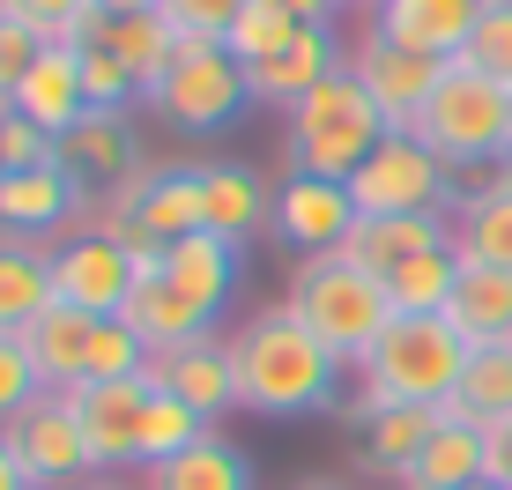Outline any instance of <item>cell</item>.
I'll return each instance as SVG.
<instances>
[{
  "label": "cell",
  "mask_w": 512,
  "mask_h": 490,
  "mask_svg": "<svg viewBox=\"0 0 512 490\" xmlns=\"http://www.w3.org/2000/svg\"><path fill=\"white\" fill-rule=\"evenodd\" d=\"M505 490H512V476H505Z\"/></svg>",
  "instance_id": "cell-52"
},
{
  "label": "cell",
  "mask_w": 512,
  "mask_h": 490,
  "mask_svg": "<svg viewBox=\"0 0 512 490\" xmlns=\"http://www.w3.org/2000/svg\"><path fill=\"white\" fill-rule=\"evenodd\" d=\"M149 372L141 379H97V387H67L82 416V439H90V468L112 476V468H141V416H149Z\"/></svg>",
  "instance_id": "cell-13"
},
{
  "label": "cell",
  "mask_w": 512,
  "mask_h": 490,
  "mask_svg": "<svg viewBox=\"0 0 512 490\" xmlns=\"http://www.w3.org/2000/svg\"><path fill=\"white\" fill-rule=\"evenodd\" d=\"M290 490H349V483H334V476H305V483H290Z\"/></svg>",
  "instance_id": "cell-48"
},
{
  "label": "cell",
  "mask_w": 512,
  "mask_h": 490,
  "mask_svg": "<svg viewBox=\"0 0 512 490\" xmlns=\"http://www.w3.org/2000/svg\"><path fill=\"white\" fill-rule=\"evenodd\" d=\"M0 439H8V453L30 468V483H38V490H75V483H90V476H97L75 401L52 394V387L30 401V409H15L8 424H0Z\"/></svg>",
  "instance_id": "cell-9"
},
{
  "label": "cell",
  "mask_w": 512,
  "mask_h": 490,
  "mask_svg": "<svg viewBox=\"0 0 512 490\" xmlns=\"http://www.w3.org/2000/svg\"><path fill=\"white\" fill-rule=\"evenodd\" d=\"M38 52H45L38 30L15 23V15H0V119L15 112V90H23V75L38 67Z\"/></svg>",
  "instance_id": "cell-39"
},
{
  "label": "cell",
  "mask_w": 512,
  "mask_h": 490,
  "mask_svg": "<svg viewBox=\"0 0 512 490\" xmlns=\"http://www.w3.org/2000/svg\"><path fill=\"white\" fill-rule=\"evenodd\" d=\"M149 387L179 394L186 409H201L208 424L238 409V364H231V335H201V342H179L164 357H149Z\"/></svg>",
  "instance_id": "cell-16"
},
{
  "label": "cell",
  "mask_w": 512,
  "mask_h": 490,
  "mask_svg": "<svg viewBox=\"0 0 512 490\" xmlns=\"http://www.w3.org/2000/svg\"><path fill=\"white\" fill-rule=\"evenodd\" d=\"M453 283H461V253L438 245V253L409 260V268L386 275V297H394V320H438L453 305Z\"/></svg>",
  "instance_id": "cell-31"
},
{
  "label": "cell",
  "mask_w": 512,
  "mask_h": 490,
  "mask_svg": "<svg viewBox=\"0 0 512 490\" xmlns=\"http://www.w3.org/2000/svg\"><path fill=\"white\" fill-rule=\"evenodd\" d=\"M416 142L431 156H446L453 171H483L512 156V104H505V82H490L483 67L468 60H446V75H438L431 104L416 112Z\"/></svg>",
  "instance_id": "cell-5"
},
{
  "label": "cell",
  "mask_w": 512,
  "mask_h": 490,
  "mask_svg": "<svg viewBox=\"0 0 512 490\" xmlns=\"http://www.w3.org/2000/svg\"><path fill=\"white\" fill-rule=\"evenodd\" d=\"M342 60H349V52L327 38V23H297V38H290V45H275L268 60L245 67V90H253V104H282V112H290V104H297V97H312Z\"/></svg>",
  "instance_id": "cell-18"
},
{
  "label": "cell",
  "mask_w": 512,
  "mask_h": 490,
  "mask_svg": "<svg viewBox=\"0 0 512 490\" xmlns=\"http://www.w3.org/2000/svg\"><path fill=\"white\" fill-rule=\"evenodd\" d=\"M0 171H8V156H0Z\"/></svg>",
  "instance_id": "cell-51"
},
{
  "label": "cell",
  "mask_w": 512,
  "mask_h": 490,
  "mask_svg": "<svg viewBox=\"0 0 512 490\" xmlns=\"http://www.w3.org/2000/svg\"><path fill=\"white\" fill-rule=\"evenodd\" d=\"M490 431V483H505L512 476V416H505V424H483Z\"/></svg>",
  "instance_id": "cell-43"
},
{
  "label": "cell",
  "mask_w": 512,
  "mask_h": 490,
  "mask_svg": "<svg viewBox=\"0 0 512 490\" xmlns=\"http://www.w3.org/2000/svg\"><path fill=\"white\" fill-rule=\"evenodd\" d=\"M290 38H297V15L282 8V0H245L238 23L223 30V52H231L238 67H253V60H268V52L290 45Z\"/></svg>",
  "instance_id": "cell-35"
},
{
  "label": "cell",
  "mask_w": 512,
  "mask_h": 490,
  "mask_svg": "<svg viewBox=\"0 0 512 490\" xmlns=\"http://www.w3.org/2000/svg\"><path fill=\"white\" fill-rule=\"evenodd\" d=\"M386 112L372 97H364V82L349 75V60L334 67L312 97H297L290 112H282V156H290V171H312V179H357V164L386 142Z\"/></svg>",
  "instance_id": "cell-3"
},
{
  "label": "cell",
  "mask_w": 512,
  "mask_h": 490,
  "mask_svg": "<svg viewBox=\"0 0 512 490\" xmlns=\"http://www.w3.org/2000/svg\"><path fill=\"white\" fill-rule=\"evenodd\" d=\"M45 305H60V290H52V245L0 238V335H23Z\"/></svg>",
  "instance_id": "cell-28"
},
{
  "label": "cell",
  "mask_w": 512,
  "mask_h": 490,
  "mask_svg": "<svg viewBox=\"0 0 512 490\" xmlns=\"http://www.w3.org/2000/svg\"><path fill=\"white\" fill-rule=\"evenodd\" d=\"M453 409L475 424H505L512 416V349H468V372L453 387Z\"/></svg>",
  "instance_id": "cell-33"
},
{
  "label": "cell",
  "mask_w": 512,
  "mask_h": 490,
  "mask_svg": "<svg viewBox=\"0 0 512 490\" xmlns=\"http://www.w3.org/2000/svg\"><path fill=\"white\" fill-rule=\"evenodd\" d=\"M0 156H8V171H38V164H60V142L45 127H30L23 112H8L0 119Z\"/></svg>",
  "instance_id": "cell-42"
},
{
  "label": "cell",
  "mask_w": 512,
  "mask_h": 490,
  "mask_svg": "<svg viewBox=\"0 0 512 490\" xmlns=\"http://www.w3.org/2000/svg\"><path fill=\"white\" fill-rule=\"evenodd\" d=\"M52 290H60V305H82V312H104V320H119L134 297V260L127 245L112 231H67L52 245Z\"/></svg>",
  "instance_id": "cell-11"
},
{
  "label": "cell",
  "mask_w": 512,
  "mask_h": 490,
  "mask_svg": "<svg viewBox=\"0 0 512 490\" xmlns=\"http://www.w3.org/2000/svg\"><path fill=\"white\" fill-rule=\"evenodd\" d=\"M238 260H245V245L216 238V231H193V238H179V245H164V275H171V283H179L193 305L208 312V320L231 305V290H238Z\"/></svg>",
  "instance_id": "cell-25"
},
{
  "label": "cell",
  "mask_w": 512,
  "mask_h": 490,
  "mask_svg": "<svg viewBox=\"0 0 512 490\" xmlns=\"http://www.w3.org/2000/svg\"><path fill=\"white\" fill-rule=\"evenodd\" d=\"M438 431V409H379L364 416V468H386V476H401V468L423 453V439Z\"/></svg>",
  "instance_id": "cell-32"
},
{
  "label": "cell",
  "mask_w": 512,
  "mask_h": 490,
  "mask_svg": "<svg viewBox=\"0 0 512 490\" xmlns=\"http://www.w3.org/2000/svg\"><path fill=\"white\" fill-rule=\"evenodd\" d=\"M82 90H90V112H134L141 104V82L112 45H82Z\"/></svg>",
  "instance_id": "cell-37"
},
{
  "label": "cell",
  "mask_w": 512,
  "mask_h": 490,
  "mask_svg": "<svg viewBox=\"0 0 512 490\" xmlns=\"http://www.w3.org/2000/svg\"><path fill=\"white\" fill-rule=\"evenodd\" d=\"M483 8H490V0H379L372 23L394 45H409V52L461 60V45H468V30H475V15H483Z\"/></svg>",
  "instance_id": "cell-22"
},
{
  "label": "cell",
  "mask_w": 512,
  "mask_h": 490,
  "mask_svg": "<svg viewBox=\"0 0 512 490\" xmlns=\"http://www.w3.org/2000/svg\"><path fill=\"white\" fill-rule=\"evenodd\" d=\"M349 75L364 82V97L386 112V127H416V112L431 104L438 75H446V60H431V52H409L394 45L379 23L357 30V45H349Z\"/></svg>",
  "instance_id": "cell-10"
},
{
  "label": "cell",
  "mask_w": 512,
  "mask_h": 490,
  "mask_svg": "<svg viewBox=\"0 0 512 490\" xmlns=\"http://www.w3.org/2000/svg\"><path fill=\"white\" fill-rule=\"evenodd\" d=\"M282 8H290L297 23H327V15H334V0H282Z\"/></svg>",
  "instance_id": "cell-45"
},
{
  "label": "cell",
  "mask_w": 512,
  "mask_h": 490,
  "mask_svg": "<svg viewBox=\"0 0 512 490\" xmlns=\"http://www.w3.org/2000/svg\"><path fill=\"white\" fill-rule=\"evenodd\" d=\"M468 490H505V483H468Z\"/></svg>",
  "instance_id": "cell-49"
},
{
  "label": "cell",
  "mask_w": 512,
  "mask_h": 490,
  "mask_svg": "<svg viewBox=\"0 0 512 490\" xmlns=\"http://www.w3.org/2000/svg\"><path fill=\"white\" fill-rule=\"evenodd\" d=\"M15 112L60 142V134L90 112V90H82V45H45L38 67L23 75V90H15Z\"/></svg>",
  "instance_id": "cell-23"
},
{
  "label": "cell",
  "mask_w": 512,
  "mask_h": 490,
  "mask_svg": "<svg viewBox=\"0 0 512 490\" xmlns=\"http://www.w3.org/2000/svg\"><path fill=\"white\" fill-rule=\"evenodd\" d=\"M30 357H38V379L52 394L67 387H97V379H141L149 372V349L127 320H104V312L82 305H45L38 320L23 327Z\"/></svg>",
  "instance_id": "cell-6"
},
{
  "label": "cell",
  "mask_w": 512,
  "mask_h": 490,
  "mask_svg": "<svg viewBox=\"0 0 512 490\" xmlns=\"http://www.w3.org/2000/svg\"><path fill=\"white\" fill-rule=\"evenodd\" d=\"M156 8H164V23L179 30V38H216L223 45V30L238 23L245 0H156Z\"/></svg>",
  "instance_id": "cell-41"
},
{
  "label": "cell",
  "mask_w": 512,
  "mask_h": 490,
  "mask_svg": "<svg viewBox=\"0 0 512 490\" xmlns=\"http://www.w3.org/2000/svg\"><path fill=\"white\" fill-rule=\"evenodd\" d=\"M119 320L141 335V349L149 357H164V349H179V342H201V335H216V320H208L193 297L171 283V275H149V283H134V297H127V312Z\"/></svg>",
  "instance_id": "cell-24"
},
{
  "label": "cell",
  "mask_w": 512,
  "mask_h": 490,
  "mask_svg": "<svg viewBox=\"0 0 512 490\" xmlns=\"http://www.w3.org/2000/svg\"><path fill=\"white\" fill-rule=\"evenodd\" d=\"M231 364H238V409L245 416H305L334 401V379L349 372L342 357L305 335L290 305H268L231 335Z\"/></svg>",
  "instance_id": "cell-1"
},
{
  "label": "cell",
  "mask_w": 512,
  "mask_h": 490,
  "mask_svg": "<svg viewBox=\"0 0 512 490\" xmlns=\"http://www.w3.org/2000/svg\"><path fill=\"white\" fill-rule=\"evenodd\" d=\"M193 439H208V416L186 409L179 394L156 387V394H149V416H141V468H156V461H171V453H186Z\"/></svg>",
  "instance_id": "cell-34"
},
{
  "label": "cell",
  "mask_w": 512,
  "mask_h": 490,
  "mask_svg": "<svg viewBox=\"0 0 512 490\" xmlns=\"http://www.w3.org/2000/svg\"><path fill=\"white\" fill-rule=\"evenodd\" d=\"M141 104L179 134H223L245 104H253V90H245V67L216 38H186L179 60L164 67V82H156Z\"/></svg>",
  "instance_id": "cell-7"
},
{
  "label": "cell",
  "mask_w": 512,
  "mask_h": 490,
  "mask_svg": "<svg viewBox=\"0 0 512 490\" xmlns=\"http://www.w3.org/2000/svg\"><path fill=\"white\" fill-rule=\"evenodd\" d=\"M349 194H357V216H446V208L461 201V171H453L446 156H431L409 127H394L357 164Z\"/></svg>",
  "instance_id": "cell-8"
},
{
  "label": "cell",
  "mask_w": 512,
  "mask_h": 490,
  "mask_svg": "<svg viewBox=\"0 0 512 490\" xmlns=\"http://www.w3.org/2000/svg\"><path fill=\"white\" fill-rule=\"evenodd\" d=\"M90 208V186L67 164H38V171H0V238H60L67 223Z\"/></svg>",
  "instance_id": "cell-14"
},
{
  "label": "cell",
  "mask_w": 512,
  "mask_h": 490,
  "mask_svg": "<svg viewBox=\"0 0 512 490\" xmlns=\"http://www.w3.org/2000/svg\"><path fill=\"white\" fill-rule=\"evenodd\" d=\"M357 372V401H349V416H379V409H438V401H453L468 372V335L438 312V320H394L386 335L364 349V364H349Z\"/></svg>",
  "instance_id": "cell-2"
},
{
  "label": "cell",
  "mask_w": 512,
  "mask_h": 490,
  "mask_svg": "<svg viewBox=\"0 0 512 490\" xmlns=\"http://www.w3.org/2000/svg\"><path fill=\"white\" fill-rule=\"evenodd\" d=\"M468 483H490V431L453 401H438V431L401 468V490H468Z\"/></svg>",
  "instance_id": "cell-17"
},
{
  "label": "cell",
  "mask_w": 512,
  "mask_h": 490,
  "mask_svg": "<svg viewBox=\"0 0 512 490\" xmlns=\"http://www.w3.org/2000/svg\"><path fill=\"white\" fill-rule=\"evenodd\" d=\"M90 45H112L119 60H127V75L141 82V97L164 82V67L179 60V30L164 23V8H141V15H97V30H90Z\"/></svg>",
  "instance_id": "cell-27"
},
{
  "label": "cell",
  "mask_w": 512,
  "mask_h": 490,
  "mask_svg": "<svg viewBox=\"0 0 512 490\" xmlns=\"http://www.w3.org/2000/svg\"><path fill=\"white\" fill-rule=\"evenodd\" d=\"M104 15H141V8H156V0H97Z\"/></svg>",
  "instance_id": "cell-46"
},
{
  "label": "cell",
  "mask_w": 512,
  "mask_h": 490,
  "mask_svg": "<svg viewBox=\"0 0 512 490\" xmlns=\"http://www.w3.org/2000/svg\"><path fill=\"white\" fill-rule=\"evenodd\" d=\"M282 305H290L297 320H305V335H320L342 364H364V349L394 327V297H386V283L364 275V268H349L342 253H305Z\"/></svg>",
  "instance_id": "cell-4"
},
{
  "label": "cell",
  "mask_w": 512,
  "mask_h": 490,
  "mask_svg": "<svg viewBox=\"0 0 512 490\" xmlns=\"http://www.w3.org/2000/svg\"><path fill=\"white\" fill-rule=\"evenodd\" d=\"M453 223V253L475 260V268H512V156L468 171L461 201L446 208Z\"/></svg>",
  "instance_id": "cell-15"
},
{
  "label": "cell",
  "mask_w": 512,
  "mask_h": 490,
  "mask_svg": "<svg viewBox=\"0 0 512 490\" xmlns=\"http://www.w3.org/2000/svg\"><path fill=\"white\" fill-rule=\"evenodd\" d=\"M38 394H45V379H38L30 342H23V335H0V424H8L15 409H30Z\"/></svg>",
  "instance_id": "cell-40"
},
{
  "label": "cell",
  "mask_w": 512,
  "mask_h": 490,
  "mask_svg": "<svg viewBox=\"0 0 512 490\" xmlns=\"http://www.w3.org/2000/svg\"><path fill=\"white\" fill-rule=\"evenodd\" d=\"M275 238L290 245L297 260L305 253H342V238L357 231V194L342 179H312V171H290L275 186V208H268Z\"/></svg>",
  "instance_id": "cell-12"
},
{
  "label": "cell",
  "mask_w": 512,
  "mask_h": 490,
  "mask_svg": "<svg viewBox=\"0 0 512 490\" xmlns=\"http://www.w3.org/2000/svg\"><path fill=\"white\" fill-rule=\"evenodd\" d=\"M60 164L75 171L82 186H104V194H112V186L127 179V171H141L149 156H141L127 112H82L75 127L60 134Z\"/></svg>",
  "instance_id": "cell-21"
},
{
  "label": "cell",
  "mask_w": 512,
  "mask_h": 490,
  "mask_svg": "<svg viewBox=\"0 0 512 490\" xmlns=\"http://www.w3.org/2000/svg\"><path fill=\"white\" fill-rule=\"evenodd\" d=\"M268 208H275V194L260 186L253 164H208V231L216 238L245 245L260 223H268Z\"/></svg>",
  "instance_id": "cell-30"
},
{
  "label": "cell",
  "mask_w": 512,
  "mask_h": 490,
  "mask_svg": "<svg viewBox=\"0 0 512 490\" xmlns=\"http://www.w3.org/2000/svg\"><path fill=\"white\" fill-rule=\"evenodd\" d=\"M141 490H253V461L231 446V439H193L186 453H171V461L141 468Z\"/></svg>",
  "instance_id": "cell-29"
},
{
  "label": "cell",
  "mask_w": 512,
  "mask_h": 490,
  "mask_svg": "<svg viewBox=\"0 0 512 490\" xmlns=\"http://www.w3.org/2000/svg\"><path fill=\"white\" fill-rule=\"evenodd\" d=\"M438 245H453V223H446V216H357V231L342 238V260L386 283L394 268L438 253Z\"/></svg>",
  "instance_id": "cell-20"
},
{
  "label": "cell",
  "mask_w": 512,
  "mask_h": 490,
  "mask_svg": "<svg viewBox=\"0 0 512 490\" xmlns=\"http://www.w3.org/2000/svg\"><path fill=\"white\" fill-rule=\"evenodd\" d=\"M193 231H208V164H164L156 186L141 194V208L127 216V231H112L119 245L149 238V245H179Z\"/></svg>",
  "instance_id": "cell-19"
},
{
  "label": "cell",
  "mask_w": 512,
  "mask_h": 490,
  "mask_svg": "<svg viewBox=\"0 0 512 490\" xmlns=\"http://www.w3.org/2000/svg\"><path fill=\"white\" fill-rule=\"evenodd\" d=\"M0 490H38V483H30V468L8 453V439H0Z\"/></svg>",
  "instance_id": "cell-44"
},
{
  "label": "cell",
  "mask_w": 512,
  "mask_h": 490,
  "mask_svg": "<svg viewBox=\"0 0 512 490\" xmlns=\"http://www.w3.org/2000/svg\"><path fill=\"white\" fill-rule=\"evenodd\" d=\"M446 320L468 335V349H512V268H475V260H461Z\"/></svg>",
  "instance_id": "cell-26"
},
{
  "label": "cell",
  "mask_w": 512,
  "mask_h": 490,
  "mask_svg": "<svg viewBox=\"0 0 512 490\" xmlns=\"http://www.w3.org/2000/svg\"><path fill=\"white\" fill-rule=\"evenodd\" d=\"M505 104H512V82H505Z\"/></svg>",
  "instance_id": "cell-50"
},
{
  "label": "cell",
  "mask_w": 512,
  "mask_h": 490,
  "mask_svg": "<svg viewBox=\"0 0 512 490\" xmlns=\"http://www.w3.org/2000/svg\"><path fill=\"white\" fill-rule=\"evenodd\" d=\"M461 60H468V67H483L490 82H512V0H490V8L475 15Z\"/></svg>",
  "instance_id": "cell-38"
},
{
  "label": "cell",
  "mask_w": 512,
  "mask_h": 490,
  "mask_svg": "<svg viewBox=\"0 0 512 490\" xmlns=\"http://www.w3.org/2000/svg\"><path fill=\"white\" fill-rule=\"evenodd\" d=\"M0 15H15V23H30L45 45H90L97 30V0H0Z\"/></svg>",
  "instance_id": "cell-36"
},
{
  "label": "cell",
  "mask_w": 512,
  "mask_h": 490,
  "mask_svg": "<svg viewBox=\"0 0 512 490\" xmlns=\"http://www.w3.org/2000/svg\"><path fill=\"white\" fill-rule=\"evenodd\" d=\"M75 490H141V483H119V476H90V483H75Z\"/></svg>",
  "instance_id": "cell-47"
}]
</instances>
